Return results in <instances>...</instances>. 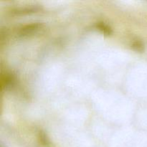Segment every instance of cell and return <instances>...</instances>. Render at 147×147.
<instances>
[{"label": "cell", "instance_id": "cell-1", "mask_svg": "<svg viewBox=\"0 0 147 147\" xmlns=\"http://www.w3.org/2000/svg\"><path fill=\"white\" fill-rule=\"evenodd\" d=\"M98 27L100 28V30H102V31L105 33V34H110L111 33V29L109 28V27H108L106 25H105V24H98Z\"/></svg>", "mask_w": 147, "mask_h": 147}]
</instances>
